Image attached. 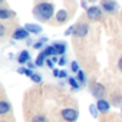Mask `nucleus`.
Wrapping results in <instances>:
<instances>
[{"label":"nucleus","mask_w":122,"mask_h":122,"mask_svg":"<svg viewBox=\"0 0 122 122\" xmlns=\"http://www.w3.org/2000/svg\"><path fill=\"white\" fill-rule=\"evenodd\" d=\"M45 57H47V56L45 55V52H42V53L37 56V59H36V65H37V66H43V63H45Z\"/></svg>","instance_id":"16"},{"label":"nucleus","mask_w":122,"mask_h":122,"mask_svg":"<svg viewBox=\"0 0 122 122\" xmlns=\"http://www.w3.org/2000/svg\"><path fill=\"white\" fill-rule=\"evenodd\" d=\"M78 81H79V82H81V83H82V85H83V83H85V73H83V72H82V71H81V72H79V73H78Z\"/></svg>","instance_id":"21"},{"label":"nucleus","mask_w":122,"mask_h":122,"mask_svg":"<svg viewBox=\"0 0 122 122\" xmlns=\"http://www.w3.org/2000/svg\"><path fill=\"white\" fill-rule=\"evenodd\" d=\"M65 63H66V59H65V57L59 59V65H60V66H62V65H65Z\"/></svg>","instance_id":"25"},{"label":"nucleus","mask_w":122,"mask_h":122,"mask_svg":"<svg viewBox=\"0 0 122 122\" xmlns=\"http://www.w3.org/2000/svg\"><path fill=\"white\" fill-rule=\"evenodd\" d=\"M96 108H98V111H99V112L106 113V112L109 111V108H111V103H109L106 99H99V101L96 102Z\"/></svg>","instance_id":"8"},{"label":"nucleus","mask_w":122,"mask_h":122,"mask_svg":"<svg viewBox=\"0 0 122 122\" xmlns=\"http://www.w3.org/2000/svg\"><path fill=\"white\" fill-rule=\"evenodd\" d=\"M89 112L92 113V116H93V118H98V112H99V111H98L96 105H91V106H89Z\"/></svg>","instance_id":"17"},{"label":"nucleus","mask_w":122,"mask_h":122,"mask_svg":"<svg viewBox=\"0 0 122 122\" xmlns=\"http://www.w3.org/2000/svg\"><path fill=\"white\" fill-rule=\"evenodd\" d=\"M43 52H45L46 56H56V49H55V46H47Z\"/></svg>","instance_id":"15"},{"label":"nucleus","mask_w":122,"mask_h":122,"mask_svg":"<svg viewBox=\"0 0 122 122\" xmlns=\"http://www.w3.org/2000/svg\"><path fill=\"white\" fill-rule=\"evenodd\" d=\"M32 81H33V82H36V83H39V82L42 81V78H40L39 75H36V73H33V75H32Z\"/></svg>","instance_id":"22"},{"label":"nucleus","mask_w":122,"mask_h":122,"mask_svg":"<svg viewBox=\"0 0 122 122\" xmlns=\"http://www.w3.org/2000/svg\"><path fill=\"white\" fill-rule=\"evenodd\" d=\"M66 19H68V12L66 10H59L56 13V22L57 23H63V22H66Z\"/></svg>","instance_id":"13"},{"label":"nucleus","mask_w":122,"mask_h":122,"mask_svg":"<svg viewBox=\"0 0 122 122\" xmlns=\"http://www.w3.org/2000/svg\"><path fill=\"white\" fill-rule=\"evenodd\" d=\"M0 2H5V0H0Z\"/></svg>","instance_id":"32"},{"label":"nucleus","mask_w":122,"mask_h":122,"mask_svg":"<svg viewBox=\"0 0 122 122\" xmlns=\"http://www.w3.org/2000/svg\"><path fill=\"white\" fill-rule=\"evenodd\" d=\"M86 16L89 17V20H93V22L99 20L102 17V10L98 6H91V7L86 9Z\"/></svg>","instance_id":"3"},{"label":"nucleus","mask_w":122,"mask_h":122,"mask_svg":"<svg viewBox=\"0 0 122 122\" xmlns=\"http://www.w3.org/2000/svg\"><path fill=\"white\" fill-rule=\"evenodd\" d=\"M91 92H92V96H95V98L99 101V99H102L101 96L103 95L105 88H103V85H101V83H93V85L91 86Z\"/></svg>","instance_id":"5"},{"label":"nucleus","mask_w":122,"mask_h":122,"mask_svg":"<svg viewBox=\"0 0 122 122\" xmlns=\"http://www.w3.org/2000/svg\"><path fill=\"white\" fill-rule=\"evenodd\" d=\"M59 76H60V78H66V72H60Z\"/></svg>","instance_id":"29"},{"label":"nucleus","mask_w":122,"mask_h":122,"mask_svg":"<svg viewBox=\"0 0 122 122\" xmlns=\"http://www.w3.org/2000/svg\"><path fill=\"white\" fill-rule=\"evenodd\" d=\"M53 75H55V76H59V75H60V72H59V71H53Z\"/></svg>","instance_id":"30"},{"label":"nucleus","mask_w":122,"mask_h":122,"mask_svg":"<svg viewBox=\"0 0 122 122\" xmlns=\"http://www.w3.org/2000/svg\"><path fill=\"white\" fill-rule=\"evenodd\" d=\"M12 111V105L9 103V101L3 99V101H0V115H7L9 112Z\"/></svg>","instance_id":"9"},{"label":"nucleus","mask_w":122,"mask_h":122,"mask_svg":"<svg viewBox=\"0 0 122 122\" xmlns=\"http://www.w3.org/2000/svg\"><path fill=\"white\" fill-rule=\"evenodd\" d=\"M60 116H62V119L65 122H76L78 116H79V112L75 108H63L60 111Z\"/></svg>","instance_id":"2"},{"label":"nucleus","mask_w":122,"mask_h":122,"mask_svg":"<svg viewBox=\"0 0 122 122\" xmlns=\"http://www.w3.org/2000/svg\"><path fill=\"white\" fill-rule=\"evenodd\" d=\"M46 63H47V66H49V68H53V60H47Z\"/></svg>","instance_id":"28"},{"label":"nucleus","mask_w":122,"mask_h":122,"mask_svg":"<svg viewBox=\"0 0 122 122\" xmlns=\"http://www.w3.org/2000/svg\"><path fill=\"white\" fill-rule=\"evenodd\" d=\"M5 32H6V29H5V26H3V25H0V36H2V37L5 36Z\"/></svg>","instance_id":"24"},{"label":"nucleus","mask_w":122,"mask_h":122,"mask_svg":"<svg viewBox=\"0 0 122 122\" xmlns=\"http://www.w3.org/2000/svg\"><path fill=\"white\" fill-rule=\"evenodd\" d=\"M88 32H89V26H88L86 23H82V22H81L79 25L75 26L73 36H76V37H83V36L88 35Z\"/></svg>","instance_id":"4"},{"label":"nucleus","mask_w":122,"mask_h":122,"mask_svg":"<svg viewBox=\"0 0 122 122\" xmlns=\"http://www.w3.org/2000/svg\"><path fill=\"white\" fill-rule=\"evenodd\" d=\"M68 81H69V83H71V86H72L73 89H78V88H79V83L76 82L78 79H75V78H69Z\"/></svg>","instance_id":"19"},{"label":"nucleus","mask_w":122,"mask_h":122,"mask_svg":"<svg viewBox=\"0 0 122 122\" xmlns=\"http://www.w3.org/2000/svg\"><path fill=\"white\" fill-rule=\"evenodd\" d=\"M53 12H55V7L52 3H39L33 9V15L39 20H49L53 16Z\"/></svg>","instance_id":"1"},{"label":"nucleus","mask_w":122,"mask_h":122,"mask_svg":"<svg viewBox=\"0 0 122 122\" xmlns=\"http://www.w3.org/2000/svg\"><path fill=\"white\" fill-rule=\"evenodd\" d=\"M16 13L13 12V10H9V9H5V7H2L0 9V19L2 20H6V19H10V17H13Z\"/></svg>","instance_id":"10"},{"label":"nucleus","mask_w":122,"mask_h":122,"mask_svg":"<svg viewBox=\"0 0 122 122\" xmlns=\"http://www.w3.org/2000/svg\"><path fill=\"white\" fill-rule=\"evenodd\" d=\"M42 43H43V40L39 42V43H35V47H36V49H40V47H42Z\"/></svg>","instance_id":"26"},{"label":"nucleus","mask_w":122,"mask_h":122,"mask_svg":"<svg viewBox=\"0 0 122 122\" xmlns=\"http://www.w3.org/2000/svg\"><path fill=\"white\" fill-rule=\"evenodd\" d=\"M92 2H93V0H92Z\"/></svg>","instance_id":"33"},{"label":"nucleus","mask_w":122,"mask_h":122,"mask_svg":"<svg viewBox=\"0 0 122 122\" xmlns=\"http://www.w3.org/2000/svg\"><path fill=\"white\" fill-rule=\"evenodd\" d=\"M118 68L122 71V57H119V62H118Z\"/></svg>","instance_id":"27"},{"label":"nucleus","mask_w":122,"mask_h":122,"mask_svg":"<svg viewBox=\"0 0 122 122\" xmlns=\"http://www.w3.org/2000/svg\"><path fill=\"white\" fill-rule=\"evenodd\" d=\"M0 122H7V121H0Z\"/></svg>","instance_id":"31"},{"label":"nucleus","mask_w":122,"mask_h":122,"mask_svg":"<svg viewBox=\"0 0 122 122\" xmlns=\"http://www.w3.org/2000/svg\"><path fill=\"white\" fill-rule=\"evenodd\" d=\"M101 5H102V9L109 13L115 12L116 9V2H112V0H101Z\"/></svg>","instance_id":"7"},{"label":"nucleus","mask_w":122,"mask_h":122,"mask_svg":"<svg viewBox=\"0 0 122 122\" xmlns=\"http://www.w3.org/2000/svg\"><path fill=\"white\" fill-rule=\"evenodd\" d=\"M71 68H72V71L76 72V73L81 72V71H79V65H78V62H72V63H71Z\"/></svg>","instance_id":"20"},{"label":"nucleus","mask_w":122,"mask_h":122,"mask_svg":"<svg viewBox=\"0 0 122 122\" xmlns=\"http://www.w3.org/2000/svg\"><path fill=\"white\" fill-rule=\"evenodd\" d=\"M73 32H75V26H71V27L65 32V35H68V36H69V35H71V33H73Z\"/></svg>","instance_id":"23"},{"label":"nucleus","mask_w":122,"mask_h":122,"mask_svg":"<svg viewBox=\"0 0 122 122\" xmlns=\"http://www.w3.org/2000/svg\"><path fill=\"white\" fill-rule=\"evenodd\" d=\"M29 59H30V55H29V52H27V50H23V52H20V55H19V57H17L19 63H22V65L27 63V62H29Z\"/></svg>","instance_id":"12"},{"label":"nucleus","mask_w":122,"mask_h":122,"mask_svg":"<svg viewBox=\"0 0 122 122\" xmlns=\"http://www.w3.org/2000/svg\"><path fill=\"white\" fill-rule=\"evenodd\" d=\"M25 27H26V30H27L29 33H33V35H39V33L42 32V27H40L39 25H32V23H27Z\"/></svg>","instance_id":"11"},{"label":"nucleus","mask_w":122,"mask_h":122,"mask_svg":"<svg viewBox=\"0 0 122 122\" xmlns=\"http://www.w3.org/2000/svg\"><path fill=\"white\" fill-rule=\"evenodd\" d=\"M17 72H19V73H25V75H27V76H30V78H32V75H33L32 69H26V68H20Z\"/></svg>","instance_id":"18"},{"label":"nucleus","mask_w":122,"mask_h":122,"mask_svg":"<svg viewBox=\"0 0 122 122\" xmlns=\"http://www.w3.org/2000/svg\"><path fill=\"white\" fill-rule=\"evenodd\" d=\"M55 49H56V55H63L66 52V45L62 43V42H59V43H55L53 45Z\"/></svg>","instance_id":"14"},{"label":"nucleus","mask_w":122,"mask_h":122,"mask_svg":"<svg viewBox=\"0 0 122 122\" xmlns=\"http://www.w3.org/2000/svg\"><path fill=\"white\" fill-rule=\"evenodd\" d=\"M29 35H30V33L26 30V27H17V29L13 32V39H16V40H23V39H27Z\"/></svg>","instance_id":"6"}]
</instances>
